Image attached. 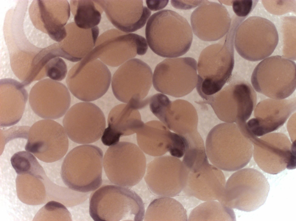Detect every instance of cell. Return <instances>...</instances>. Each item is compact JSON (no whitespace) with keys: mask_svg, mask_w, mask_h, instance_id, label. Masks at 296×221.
<instances>
[{"mask_svg":"<svg viewBox=\"0 0 296 221\" xmlns=\"http://www.w3.org/2000/svg\"><path fill=\"white\" fill-rule=\"evenodd\" d=\"M295 99H268L258 103L254 111L255 118L247 122L251 133L262 136L277 129L296 109Z\"/></svg>","mask_w":296,"mask_h":221,"instance_id":"20","label":"cell"},{"mask_svg":"<svg viewBox=\"0 0 296 221\" xmlns=\"http://www.w3.org/2000/svg\"><path fill=\"white\" fill-rule=\"evenodd\" d=\"M89 212L95 221H141L145 209L140 197L126 187L103 185L91 196Z\"/></svg>","mask_w":296,"mask_h":221,"instance_id":"4","label":"cell"},{"mask_svg":"<svg viewBox=\"0 0 296 221\" xmlns=\"http://www.w3.org/2000/svg\"><path fill=\"white\" fill-rule=\"evenodd\" d=\"M63 125L68 137L73 142L88 144L99 140L106 128L105 116L96 105L82 102L72 106L66 113Z\"/></svg>","mask_w":296,"mask_h":221,"instance_id":"15","label":"cell"},{"mask_svg":"<svg viewBox=\"0 0 296 221\" xmlns=\"http://www.w3.org/2000/svg\"><path fill=\"white\" fill-rule=\"evenodd\" d=\"M111 79L106 65L97 59L82 61L73 66L68 74L66 82L71 93L82 101L97 100L108 90Z\"/></svg>","mask_w":296,"mask_h":221,"instance_id":"14","label":"cell"},{"mask_svg":"<svg viewBox=\"0 0 296 221\" xmlns=\"http://www.w3.org/2000/svg\"><path fill=\"white\" fill-rule=\"evenodd\" d=\"M12 166L17 174H28L36 178L43 179L44 170L33 154L26 151H20L11 157Z\"/></svg>","mask_w":296,"mask_h":221,"instance_id":"32","label":"cell"},{"mask_svg":"<svg viewBox=\"0 0 296 221\" xmlns=\"http://www.w3.org/2000/svg\"><path fill=\"white\" fill-rule=\"evenodd\" d=\"M145 179L151 191L158 196L173 197L184 187L188 172L182 162L170 156L158 157L148 164Z\"/></svg>","mask_w":296,"mask_h":221,"instance_id":"17","label":"cell"},{"mask_svg":"<svg viewBox=\"0 0 296 221\" xmlns=\"http://www.w3.org/2000/svg\"><path fill=\"white\" fill-rule=\"evenodd\" d=\"M157 117L169 129L185 135L197 130L198 116L194 106L186 101H171L163 97Z\"/></svg>","mask_w":296,"mask_h":221,"instance_id":"22","label":"cell"},{"mask_svg":"<svg viewBox=\"0 0 296 221\" xmlns=\"http://www.w3.org/2000/svg\"><path fill=\"white\" fill-rule=\"evenodd\" d=\"M121 135L108 127L106 128L101 137V140L106 146H111L119 142Z\"/></svg>","mask_w":296,"mask_h":221,"instance_id":"37","label":"cell"},{"mask_svg":"<svg viewBox=\"0 0 296 221\" xmlns=\"http://www.w3.org/2000/svg\"><path fill=\"white\" fill-rule=\"evenodd\" d=\"M111 1V13L106 14L115 27L125 33L142 28L151 14L142 0Z\"/></svg>","mask_w":296,"mask_h":221,"instance_id":"24","label":"cell"},{"mask_svg":"<svg viewBox=\"0 0 296 221\" xmlns=\"http://www.w3.org/2000/svg\"><path fill=\"white\" fill-rule=\"evenodd\" d=\"M152 78V72L147 64L137 58L131 59L113 75V93L119 101L135 109H141L149 103V97H145L151 86Z\"/></svg>","mask_w":296,"mask_h":221,"instance_id":"10","label":"cell"},{"mask_svg":"<svg viewBox=\"0 0 296 221\" xmlns=\"http://www.w3.org/2000/svg\"><path fill=\"white\" fill-rule=\"evenodd\" d=\"M232 2L233 10L236 15L240 17L247 16L251 11L253 1L234 0Z\"/></svg>","mask_w":296,"mask_h":221,"instance_id":"36","label":"cell"},{"mask_svg":"<svg viewBox=\"0 0 296 221\" xmlns=\"http://www.w3.org/2000/svg\"><path fill=\"white\" fill-rule=\"evenodd\" d=\"M45 74L54 81H61L66 77L67 69L64 60L59 57L50 60L44 66Z\"/></svg>","mask_w":296,"mask_h":221,"instance_id":"33","label":"cell"},{"mask_svg":"<svg viewBox=\"0 0 296 221\" xmlns=\"http://www.w3.org/2000/svg\"><path fill=\"white\" fill-rule=\"evenodd\" d=\"M206 0L177 1L171 0V3L174 8L180 9L187 10L194 8L200 5Z\"/></svg>","mask_w":296,"mask_h":221,"instance_id":"38","label":"cell"},{"mask_svg":"<svg viewBox=\"0 0 296 221\" xmlns=\"http://www.w3.org/2000/svg\"><path fill=\"white\" fill-rule=\"evenodd\" d=\"M29 101L32 110L38 116L45 119L54 120L66 113L71 98L64 85L47 79L38 82L33 87Z\"/></svg>","mask_w":296,"mask_h":221,"instance_id":"18","label":"cell"},{"mask_svg":"<svg viewBox=\"0 0 296 221\" xmlns=\"http://www.w3.org/2000/svg\"><path fill=\"white\" fill-rule=\"evenodd\" d=\"M30 127L27 126H14L5 131H2V147L8 142L20 138L27 139Z\"/></svg>","mask_w":296,"mask_h":221,"instance_id":"35","label":"cell"},{"mask_svg":"<svg viewBox=\"0 0 296 221\" xmlns=\"http://www.w3.org/2000/svg\"><path fill=\"white\" fill-rule=\"evenodd\" d=\"M188 172L184 194L204 201L218 200L222 196L226 181L220 169L209 163L196 170Z\"/></svg>","mask_w":296,"mask_h":221,"instance_id":"21","label":"cell"},{"mask_svg":"<svg viewBox=\"0 0 296 221\" xmlns=\"http://www.w3.org/2000/svg\"><path fill=\"white\" fill-rule=\"evenodd\" d=\"M108 123V127L121 136L136 133L145 124L141 120L138 110L127 103L114 107L109 114Z\"/></svg>","mask_w":296,"mask_h":221,"instance_id":"27","label":"cell"},{"mask_svg":"<svg viewBox=\"0 0 296 221\" xmlns=\"http://www.w3.org/2000/svg\"><path fill=\"white\" fill-rule=\"evenodd\" d=\"M278 40V31L273 23L262 17L253 16L237 26L234 44L236 50L241 57L255 62L270 55Z\"/></svg>","mask_w":296,"mask_h":221,"instance_id":"7","label":"cell"},{"mask_svg":"<svg viewBox=\"0 0 296 221\" xmlns=\"http://www.w3.org/2000/svg\"><path fill=\"white\" fill-rule=\"evenodd\" d=\"M111 50L98 52L97 58L107 65L118 66L138 54L143 55L148 48L147 42L142 36L116 30L112 41Z\"/></svg>","mask_w":296,"mask_h":221,"instance_id":"23","label":"cell"},{"mask_svg":"<svg viewBox=\"0 0 296 221\" xmlns=\"http://www.w3.org/2000/svg\"><path fill=\"white\" fill-rule=\"evenodd\" d=\"M145 221H187L186 210L176 200L164 197L154 200L145 214Z\"/></svg>","mask_w":296,"mask_h":221,"instance_id":"28","label":"cell"},{"mask_svg":"<svg viewBox=\"0 0 296 221\" xmlns=\"http://www.w3.org/2000/svg\"><path fill=\"white\" fill-rule=\"evenodd\" d=\"M169 0H146V3L148 8L152 11H157L164 8L167 5Z\"/></svg>","mask_w":296,"mask_h":221,"instance_id":"39","label":"cell"},{"mask_svg":"<svg viewBox=\"0 0 296 221\" xmlns=\"http://www.w3.org/2000/svg\"><path fill=\"white\" fill-rule=\"evenodd\" d=\"M186 136L188 145L182 162L188 171H195L209 163L204 143L198 131Z\"/></svg>","mask_w":296,"mask_h":221,"instance_id":"30","label":"cell"},{"mask_svg":"<svg viewBox=\"0 0 296 221\" xmlns=\"http://www.w3.org/2000/svg\"><path fill=\"white\" fill-rule=\"evenodd\" d=\"M189 221H235L232 208L214 200L207 201L195 208L190 212Z\"/></svg>","mask_w":296,"mask_h":221,"instance_id":"29","label":"cell"},{"mask_svg":"<svg viewBox=\"0 0 296 221\" xmlns=\"http://www.w3.org/2000/svg\"><path fill=\"white\" fill-rule=\"evenodd\" d=\"M103 165L106 175L112 183L129 187L137 184L143 178L146 171V159L136 144L121 142L108 149Z\"/></svg>","mask_w":296,"mask_h":221,"instance_id":"9","label":"cell"},{"mask_svg":"<svg viewBox=\"0 0 296 221\" xmlns=\"http://www.w3.org/2000/svg\"><path fill=\"white\" fill-rule=\"evenodd\" d=\"M269 190V182L261 172L253 168L241 169L229 178L218 200L230 208L251 212L264 203Z\"/></svg>","mask_w":296,"mask_h":221,"instance_id":"6","label":"cell"},{"mask_svg":"<svg viewBox=\"0 0 296 221\" xmlns=\"http://www.w3.org/2000/svg\"><path fill=\"white\" fill-rule=\"evenodd\" d=\"M27 139L26 151L46 162L60 159L69 148L68 136L64 127L53 120H42L34 124Z\"/></svg>","mask_w":296,"mask_h":221,"instance_id":"16","label":"cell"},{"mask_svg":"<svg viewBox=\"0 0 296 221\" xmlns=\"http://www.w3.org/2000/svg\"><path fill=\"white\" fill-rule=\"evenodd\" d=\"M145 34L151 49L164 57L184 55L189 49L193 39L192 28L186 19L169 10L157 12L150 16Z\"/></svg>","mask_w":296,"mask_h":221,"instance_id":"1","label":"cell"},{"mask_svg":"<svg viewBox=\"0 0 296 221\" xmlns=\"http://www.w3.org/2000/svg\"><path fill=\"white\" fill-rule=\"evenodd\" d=\"M247 138L253 146V155L258 166L268 173L276 174L286 168H296V148L291 149L289 138L281 133H268L260 138L251 133Z\"/></svg>","mask_w":296,"mask_h":221,"instance_id":"12","label":"cell"},{"mask_svg":"<svg viewBox=\"0 0 296 221\" xmlns=\"http://www.w3.org/2000/svg\"><path fill=\"white\" fill-rule=\"evenodd\" d=\"M76 2L74 20L79 28L88 30L97 26L101 18L100 12L92 1L79 0Z\"/></svg>","mask_w":296,"mask_h":221,"instance_id":"31","label":"cell"},{"mask_svg":"<svg viewBox=\"0 0 296 221\" xmlns=\"http://www.w3.org/2000/svg\"><path fill=\"white\" fill-rule=\"evenodd\" d=\"M197 62L190 57L167 58L154 70L153 83L158 92L175 97L185 96L196 87Z\"/></svg>","mask_w":296,"mask_h":221,"instance_id":"13","label":"cell"},{"mask_svg":"<svg viewBox=\"0 0 296 221\" xmlns=\"http://www.w3.org/2000/svg\"><path fill=\"white\" fill-rule=\"evenodd\" d=\"M206 150L214 166L232 172L248 164L253 155V146L236 123L226 122L216 125L210 131L206 140Z\"/></svg>","mask_w":296,"mask_h":221,"instance_id":"2","label":"cell"},{"mask_svg":"<svg viewBox=\"0 0 296 221\" xmlns=\"http://www.w3.org/2000/svg\"><path fill=\"white\" fill-rule=\"evenodd\" d=\"M0 81L2 87V101L1 103L0 126H10L17 123L21 118L27 99V93L24 85L10 79Z\"/></svg>","mask_w":296,"mask_h":221,"instance_id":"25","label":"cell"},{"mask_svg":"<svg viewBox=\"0 0 296 221\" xmlns=\"http://www.w3.org/2000/svg\"><path fill=\"white\" fill-rule=\"evenodd\" d=\"M171 143L169 151L171 155L177 158L184 155L188 145L187 139L184 135L171 132Z\"/></svg>","mask_w":296,"mask_h":221,"instance_id":"34","label":"cell"},{"mask_svg":"<svg viewBox=\"0 0 296 221\" xmlns=\"http://www.w3.org/2000/svg\"><path fill=\"white\" fill-rule=\"evenodd\" d=\"M103 153L99 147L86 144L77 146L66 155L61 175L70 189L82 193L97 190L102 183Z\"/></svg>","mask_w":296,"mask_h":221,"instance_id":"5","label":"cell"},{"mask_svg":"<svg viewBox=\"0 0 296 221\" xmlns=\"http://www.w3.org/2000/svg\"><path fill=\"white\" fill-rule=\"evenodd\" d=\"M256 94L245 81L231 83L222 89L206 98L218 118L226 122H246L256 105Z\"/></svg>","mask_w":296,"mask_h":221,"instance_id":"11","label":"cell"},{"mask_svg":"<svg viewBox=\"0 0 296 221\" xmlns=\"http://www.w3.org/2000/svg\"><path fill=\"white\" fill-rule=\"evenodd\" d=\"M251 82L259 93L274 99H285L296 89L295 63L279 55L267 57L255 67Z\"/></svg>","mask_w":296,"mask_h":221,"instance_id":"8","label":"cell"},{"mask_svg":"<svg viewBox=\"0 0 296 221\" xmlns=\"http://www.w3.org/2000/svg\"><path fill=\"white\" fill-rule=\"evenodd\" d=\"M231 21L224 6L207 0L195 9L190 16L194 34L206 41H215L223 38L228 32Z\"/></svg>","mask_w":296,"mask_h":221,"instance_id":"19","label":"cell"},{"mask_svg":"<svg viewBox=\"0 0 296 221\" xmlns=\"http://www.w3.org/2000/svg\"><path fill=\"white\" fill-rule=\"evenodd\" d=\"M171 131L160 121H150L144 124L137 133L138 144L141 150L150 155L161 156L169 150Z\"/></svg>","mask_w":296,"mask_h":221,"instance_id":"26","label":"cell"},{"mask_svg":"<svg viewBox=\"0 0 296 221\" xmlns=\"http://www.w3.org/2000/svg\"><path fill=\"white\" fill-rule=\"evenodd\" d=\"M234 37L228 32L221 41L207 47L200 54L196 88L204 100L220 91L231 76L234 65Z\"/></svg>","mask_w":296,"mask_h":221,"instance_id":"3","label":"cell"}]
</instances>
